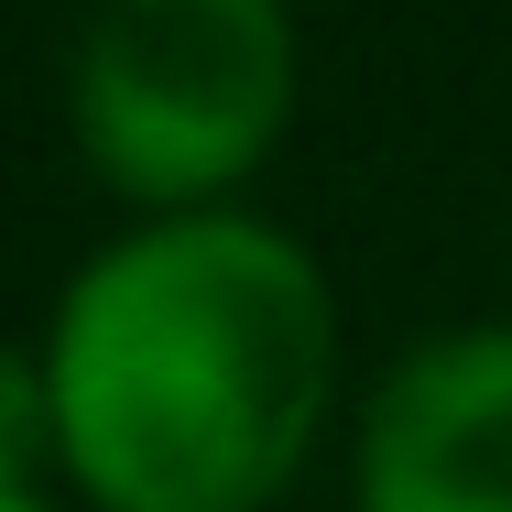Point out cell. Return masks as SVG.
<instances>
[{
    "instance_id": "cell-4",
    "label": "cell",
    "mask_w": 512,
    "mask_h": 512,
    "mask_svg": "<svg viewBox=\"0 0 512 512\" xmlns=\"http://www.w3.org/2000/svg\"><path fill=\"white\" fill-rule=\"evenodd\" d=\"M55 447V393L22 349H0V502H33V458Z\"/></svg>"
},
{
    "instance_id": "cell-1",
    "label": "cell",
    "mask_w": 512,
    "mask_h": 512,
    "mask_svg": "<svg viewBox=\"0 0 512 512\" xmlns=\"http://www.w3.org/2000/svg\"><path fill=\"white\" fill-rule=\"evenodd\" d=\"M338 306L262 218H153L66 284L44 338L55 458L99 512H251L306 458Z\"/></svg>"
},
{
    "instance_id": "cell-3",
    "label": "cell",
    "mask_w": 512,
    "mask_h": 512,
    "mask_svg": "<svg viewBox=\"0 0 512 512\" xmlns=\"http://www.w3.org/2000/svg\"><path fill=\"white\" fill-rule=\"evenodd\" d=\"M360 512H512V327L393 360L360 414Z\"/></svg>"
},
{
    "instance_id": "cell-2",
    "label": "cell",
    "mask_w": 512,
    "mask_h": 512,
    "mask_svg": "<svg viewBox=\"0 0 512 512\" xmlns=\"http://www.w3.org/2000/svg\"><path fill=\"white\" fill-rule=\"evenodd\" d=\"M295 109V22L273 0H120L77 33V142L99 186L207 218Z\"/></svg>"
},
{
    "instance_id": "cell-5",
    "label": "cell",
    "mask_w": 512,
    "mask_h": 512,
    "mask_svg": "<svg viewBox=\"0 0 512 512\" xmlns=\"http://www.w3.org/2000/svg\"><path fill=\"white\" fill-rule=\"evenodd\" d=\"M0 512H44V502H0Z\"/></svg>"
}]
</instances>
